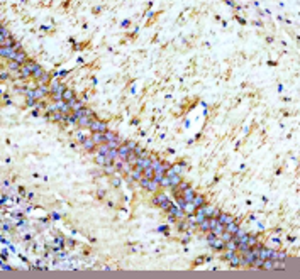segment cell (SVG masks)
Wrapping results in <instances>:
<instances>
[{
	"mask_svg": "<svg viewBox=\"0 0 300 279\" xmlns=\"http://www.w3.org/2000/svg\"><path fill=\"white\" fill-rule=\"evenodd\" d=\"M202 208H204V213H205L207 218H210V216H212V211H214V206H205V205H204Z\"/></svg>",
	"mask_w": 300,
	"mask_h": 279,
	"instance_id": "cell-36",
	"label": "cell"
},
{
	"mask_svg": "<svg viewBox=\"0 0 300 279\" xmlns=\"http://www.w3.org/2000/svg\"><path fill=\"white\" fill-rule=\"evenodd\" d=\"M24 68H26L27 71H29V73L32 74V73H34V71H36L37 68H39V64H37V63H34V61H27V63L24 64Z\"/></svg>",
	"mask_w": 300,
	"mask_h": 279,
	"instance_id": "cell-17",
	"label": "cell"
},
{
	"mask_svg": "<svg viewBox=\"0 0 300 279\" xmlns=\"http://www.w3.org/2000/svg\"><path fill=\"white\" fill-rule=\"evenodd\" d=\"M224 230H226V227L222 225V223H219V225H217V227H216V228H214L212 232H214V233H216L217 237H219V235H221V233H222Z\"/></svg>",
	"mask_w": 300,
	"mask_h": 279,
	"instance_id": "cell-35",
	"label": "cell"
},
{
	"mask_svg": "<svg viewBox=\"0 0 300 279\" xmlns=\"http://www.w3.org/2000/svg\"><path fill=\"white\" fill-rule=\"evenodd\" d=\"M247 245H249V247L258 245V239L254 237V235H247Z\"/></svg>",
	"mask_w": 300,
	"mask_h": 279,
	"instance_id": "cell-30",
	"label": "cell"
},
{
	"mask_svg": "<svg viewBox=\"0 0 300 279\" xmlns=\"http://www.w3.org/2000/svg\"><path fill=\"white\" fill-rule=\"evenodd\" d=\"M139 184H141L144 190H147V191H156V188H158V183H156V181L147 179V178H144V176L139 179Z\"/></svg>",
	"mask_w": 300,
	"mask_h": 279,
	"instance_id": "cell-1",
	"label": "cell"
},
{
	"mask_svg": "<svg viewBox=\"0 0 300 279\" xmlns=\"http://www.w3.org/2000/svg\"><path fill=\"white\" fill-rule=\"evenodd\" d=\"M39 81H41L42 85H47V83H49V74L46 73V74H44V76H42L41 80H39Z\"/></svg>",
	"mask_w": 300,
	"mask_h": 279,
	"instance_id": "cell-42",
	"label": "cell"
},
{
	"mask_svg": "<svg viewBox=\"0 0 300 279\" xmlns=\"http://www.w3.org/2000/svg\"><path fill=\"white\" fill-rule=\"evenodd\" d=\"M192 205H193L195 208L204 206V205H205V196H204V195H197V193H195V198H193V201H192Z\"/></svg>",
	"mask_w": 300,
	"mask_h": 279,
	"instance_id": "cell-8",
	"label": "cell"
},
{
	"mask_svg": "<svg viewBox=\"0 0 300 279\" xmlns=\"http://www.w3.org/2000/svg\"><path fill=\"white\" fill-rule=\"evenodd\" d=\"M187 225H188V223H180L178 228H180V230H185V228H187Z\"/></svg>",
	"mask_w": 300,
	"mask_h": 279,
	"instance_id": "cell-46",
	"label": "cell"
},
{
	"mask_svg": "<svg viewBox=\"0 0 300 279\" xmlns=\"http://www.w3.org/2000/svg\"><path fill=\"white\" fill-rule=\"evenodd\" d=\"M285 259H287V254H285L283 250H280V252H276V250H275L273 261H285Z\"/></svg>",
	"mask_w": 300,
	"mask_h": 279,
	"instance_id": "cell-25",
	"label": "cell"
},
{
	"mask_svg": "<svg viewBox=\"0 0 300 279\" xmlns=\"http://www.w3.org/2000/svg\"><path fill=\"white\" fill-rule=\"evenodd\" d=\"M142 176L147 178V179H153L154 178V169L153 168H146L144 171H142Z\"/></svg>",
	"mask_w": 300,
	"mask_h": 279,
	"instance_id": "cell-22",
	"label": "cell"
},
{
	"mask_svg": "<svg viewBox=\"0 0 300 279\" xmlns=\"http://www.w3.org/2000/svg\"><path fill=\"white\" fill-rule=\"evenodd\" d=\"M9 37H12L10 36V32L7 31V27H0V39H9Z\"/></svg>",
	"mask_w": 300,
	"mask_h": 279,
	"instance_id": "cell-26",
	"label": "cell"
},
{
	"mask_svg": "<svg viewBox=\"0 0 300 279\" xmlns=\"http://www.w3.org/2000/svg\"><path fill=\"white\" fill-rule=\"evenodd\" d=\"M104 168H105L104 171H105L107 174H112V173H114V166H104Z\"/></svg>",
	"mask_w": 300,
	"mask_h": 279,
	"instance_id": "cell-44",
	"label": "cell"
},
{
	"mask_svg": "<svg viewBox=\"0 0 300 279\" xmlns=\"http://www.w3.org/2000/svg\"><path fill=\"white\" fill-rule=\"evenodd\" d=\"M216 239H217V235H216V233H214V232H212V230H210V233H209V235H207V242L210 244V242H214V240H216Z\"/></svg>",
	"mask_w": 300,
	"mask_h": 279,
	"instance_id": "cell-39",
	"label": "cell"
},
{
	"mask_svg": "<svg viewBox=\"0 0 300 279\" xmlns=\"http://www.w3.org/2000/svg\"><path fill=\"white\" fill-rule=\"evenodd\" d=\"M92 141H93L95 144H105L107 142V139H105V134H102V132H93V135H92Z\"/></svg>",
	"mask_w": 300,
	"mask_h": 279,
	"instance_id": "cell-6",
	"label": "cell"
},
{
	"mask_svg": "<svg viewBox=\"0 0 300 279\" xmlns=\"http://www.w3.org/2000/svg\"><path fill=\"white\" fill-rule=\"evenodd\" d=\"M9 69H10V71H16V73H17V76H21V64H19V63H16V61H10V63H9Z\"/></svg>",
	"mask_w": 300,
	"mask_h": 279,
	"instance_id": "cell-18",
	"label": "cell"
},
{
	"mask_svg": "<svg viewBox=\"0 0 300 279\" xmlns=\"http://www.w3.org/2000/svg\"><path fill=\"white\" fill-rule=\"evenodd\" d=\"M90 129H92V132H102V134H105V132L109 130V127H107V124H105V122L97 120V119H95V120L92 122V125H90Z\"/></svg>",
	"mask_w": 300,
	"mask_h": 279,
	"instance_id": "cell-2",
	"label": "cell"
},
{
	"mask_svg": "<svg viewBox=\"0 0 300 279\" xmlns=\"http://www.w3.org/2000/svg\"><path fill=\"white\" fill-rule=\"evenodd\" d=\"M219 239H221L222 242H227V240H231V239H232V233H229V232L224 230V232L221 233V235H219Z\"/></svg>",
	"mask_w": 300,
	"mask_h": 279,
	"instance_id": "cell-28",
	"label": "cell"
},
{
	"mask_svg": "<svg viewBox=\"0 0 300 279\" xmlns=\"http://www.w3.org/2000/svg\"><path fill=\"white\" fill-rule=\"evenodd\" d=\"M131 178L134 179V181H139V179L142 178V169H139V168H136L134 171L131 173Z\"/></svg>",
	"mask_w": 300,
	"mask_h": 279,
	"instance_id": "cell-20",
	"label": "cell"
},
{
	"mask_svg": "<svg viewBox=\"0 0 300 279\" xmlns=\"http://www.w3.org/2000/svg\"><path fill=\"white\" fill-rule=\"evenodd\" d=\"M181 198H183L187 203H192L193 198H195V191L192 190V188H187L185 191H181Z\"/></svg>",
	"mask_w": 300,
	"mask_h": 279,
	"instance_id": "cell-4",
	"label": "cell"
},
{
	"mask_svg": "<svg viewBox=\"0 0 300 279\" xmlns=\"http://www.w3.org/2000/svg\"><path fill=\"white\" fill-rule=\"evenodd\" d=\"M188 240H190V233H185L183 237H181V242H183V244H187Z\"/></svg>",
	"mask_w": 300,
	"mask_h": 279,
	"instance_id": "cell-45",
	"label": "cell"
},
{
	"mask_svg": "<svg viewBox=\"0 0 300 279\" xmlns=\"http://www.w3.org/2000/svg\"><path fill=\"white\" fill-rule=\"evenodd\" d=\"M16 53H17V51L14 48H2V49H0V54H2L4 58H10L12 59Z\"/></svg>",
	"mask_w": 300,
	"mask_h": 279,
	"instance_id": "cell-10",
	"label": "cell"
},
{
	"mask_svg": "<svg viewBox=\"0 0 300 279\" xmlns=\"http://www.w3.org/2000/svg\"><path fill=\"white\" fill-rule=\"evenodd\" d=\"M166 198H168V196H166V195H158V196H154V198H153V203H154V205H161V203H163V201L164 200H166Z\"/></svg>",
	"mask_w": 300,
	"mask_h": 279,
	"instance_id": "cell-24",
	"label": "cell"
},
{
	"mask_svg": "<svg viewBox=\"0 0 300 279\" xmlns=\"http://www.w3.org/2000/svg\"><path fill=\"white\" fill-rule=\"evenodd\" d=\"M159 184H161V186H171V183H170V178H168V176H164V178L161 179V183H159Z\"/></svg>",
	"mask_w": 300,
	"mask_h": 279,
	"instance_id": "cell-41",
	"label": "cell"
},
{
	"mask_svg": "<svg viewBox=\"0 0 300 279\" xmlns=\"http://www.w3.org/2000/svg\"><path fill=\"white\" fill-rule=\"evenodd\" d=\"M199 227L202 228L204 232H209L210 230V225H209V218H205V220L202 222V223H199Z\"/></svg>",
	"mask_w": 300,
	"mask_h": 279,
	"instance_id": "cell-31",
	"label": "cell"
},
{
	"mask_svg": "<svg viewBox=\"0 0 300 279\" xmlns=\"http://www.w3.org/2000/svg\"><path fill=\"white\" fill-rule=\"evenodd\" d=\"M168 178H170V183H171V188H175V186H178V184H180V181H181L178 174H173V176H168Z\"/></svg>",
	"mask_w": 300,
	"mask_h": 279,
	"instance_id": "cell-21",
	"label": "cell"
},
{
	"mask_svg": "<svg viewBox=\"0 0 300 279\" xmlns=\"http://www.w3.org/2000/svg\"><path fill=\"white\" fill-rule=\"evenodd\" d=\"M187 188H190V184H188V183H185V181H180V184H178V190H180V191H185Z\"/></svg>",
	"mask_w": 300,
	"mask_h": 279,
	"instance_id": "cell-38",
	"label": "cell"
},
{
	"mask_svg": "<svg viewBox=\"0 0 300 279\" xmlns=\"http://www.w3.org/2000/svg\"><path fill=\"white\" fill-rule=\"evenodd\" d=\"M12 61H16V63H19V64H26L27 63V54L24 53V51H19V53L14 54Z\"/></svg>",
	"mask_w": 300,
	"mask_h": 279,
	"instance_id": "cell-5",
	"label": "cell"
},
{
	"mask_svg": "<svg viewBox=\"0 0 300 279\" xmlns=\"http://www.w3.org/2000/svg\"><path fill=\"white\" fill-rule=\"evenodd\" d=\"M236 19H237V21H239V22H241V24H246V21H244L242 17H236Z\"/></svg>",
	"mask_w": 300,
	"mask_h": 279,
	"instance_id": "cell-49",
	"label": "cell"
},
{
	"mask_svg": "<svg viewBox=\"0 0 300 279\" xmlns=\"http://www.w3.org/2000/svg\"><path fill=\"white\" fill-rule=\"evenodd\" d=\"M83 147L87 149V151H93L95 147V142L92 141V139H85V142H83Z\"/></svg>",
	"mask_w": 300,
	"mask_h": 279,
	"instance_id": "cell-23",
	"label": "cell"
},
{
	"mask_svg": "<svg viewBox=\"0 0 300 279\" xmlns=\"http://www.w3.org/2000/svg\"><path fill=\"white\" fill-rule=\"evenodd\" d=\"M93 120H95V119H92V117H87V115H85V117H81V119H78V124H80L81 127H90Z\"/></svg>",
	"mask_w": 300,
	"mask_h": 279,
	"instance_id": "cell-15",
	"label": "cell"
},
{
	"mask_svg": "<svg viewBox=\"0 0 300 279\" xmlns=\"http://www.w3.org/2000/svg\"><path fill=\"white\" fill-rule=\"evenodd\" d=\"M126 163H129V164H134V166H136V163H137V154L134 152V151H129V154H127V159H126Z\"/></svg>",
	"mask_w": 300,
	"mask_h": 279,
	"instance_id": "cell-19",
	"label": "cell"
},
{
	"mask_svg": "<svg viewBox=\"0 0 300 279\" xmlns=\"http://www.w3.org/2000/svg\"><path fill=\"white\" fill-rule=\"evenodd\" d=\"M224 249H227V250H232V252H237V240L232 237L231 240H227V242H226V247H224Z\"/></svg>",
	"mask_w": 300,
	"mask_h": 279,
	"instance_id": "cell-12",
	"label": "cell"
},
{
	"mask_svg": "<svg viewBox=\"0 0 300 279\" xmlns=\"http://www.w3.org/2000/svg\"><path fill=\"white\" fill-rule=\"evenodd\" d=\"M129 151H131V149L127 147V146H124V144H122L121 147L117 149V158L124 159V163H126V159H127V154H129Z\"/></svg>",
	"mask_w": 300,
	"mask_h": 279,
	"instance_id": "cell-9",
	"label": "cell"
},
{
	"mask_svg": "<svg viewBox=\"0 0 300 279\" xmlns=\"http://www.w3.org/2000/svg\"><path fill=\"white\" fill-rule=\"evenodd\" d=\"M217 220H219V223H222V225H227V223L234 222V220H232V216H231V215H227V213H221Z\"/></svg>",
	"mask_w": 300,
	"mask_h": 279,
	"instance_id": "cell-13",
	"label": "cell"
},
{
	"mask_svg": "<svg viewBox=\"0 0 300 279\" xmlns=\"http://www.w3.org/2000/svg\"><path fill=\"white\" fill-rule=\"evenodd\" d=\"M226 227V232H229V233H236L237 232V228H239V225H237V222H231V223H227V225H224Z\"/></svg>",
	"mask_w": 300,
	"mask_h": 279,
	"instance_id": "cell-16",
	"label": "cell"
},
{
	"mask_svg": "<svg viewBox=\"0 0 300 279\" xmlns=\"http://www.w3.org/2000/svg\"><path fill=\"white\" fill-rule=\"evenodd\" d=\"M73 98H75V93H73V90H70V88H66V90L63 91V95H61V100L66 102V103H68V102H71Z\"/></svg>",
	"mask_w": 300,
	"mask_h": 279,
	"instance_id": "cell-11",
	"label": "cell"
},
{
	"mask_svg": "<svg viewBox=\"0 0 300 279\" xmlns=\"http://www.w3.org/2000/svg\"><path fill=\"white\" fill-rule=\"evenodd\" d=\"M287 267V264L283 262V261H273V269H278V271H281V269Z\"/></svg>",
	"mask_w": 300,
	"mask_h": 279,
	"instance_id": "cell-29",
	"label": "cell"
},
{
	"mask_svg": "<svg viewBox=\"0 0 300 279\" xmlns=\"http://www.w3.org/2000/svg\"><path fill=\"white\" fill-rule=\"evenodd\" d=\"M44 74H46V73H44V71H42V68H41V66H39V68H37L36 71L32 73V76H34V78H37V80H41L42 76H44Z\"/></svg>",
	"mask_w": 300,
	"mask_h": 279,
	"instance_id": "cell-33",
	"label": "cell"
},
{
	"mask_svg": "<svg viewBox=\"0 0 300 279\" xmlns=\"http://www.w3.org/2000/svg\"><path fill=\"white\" fill-rule=\"evenodd\" d=\"M210 247L212 250H216V252H219V250H224V247H226V242H222L221 239L217 237L214 242H210Z\"/></svg>",
	"mask_w": 300,
	"mask_h": 279,
	"instance_id": "cell-7",
	"label": "cell"
},
{
	"mask_svg": "<svg viewBox=\"0 0 300 279\" xmlns=\"http://www.w3.org/2000/svg\"><path fill=\"white\" fill-rule=\"evenodd\" d=\"M224 259L231 262V266H232V267H236V266H239V255H237L236 252H232V250H227V252H226V255H224Z\"/></svg>",
	"mask_w": 300,
	"mask_h": 279,
	"instance_id": "cell-3",
	"label": "cell"
},
{
	"mask_svg": "<svg viewBox=\"0 0 300 279\" xmlns=\"http://www.w3.org/2000/svg\"><path fill=\"white\" fill-rule=\"evenodd\" d=\"M159 208H163V210H164V211H170V208H171V201H170V200H168V198H166V200H164V201H163V203H161V205H159Z\"/></svg>",
	"mask_w": 300,
	"mask_h": 279,
	"instance_id": "cell-34",
	"label": "cell"
},
{
	"mask_svg": "<svg viewBox=\"0 0 300 279\" xmlns=\"http://www.w3.org/2000/svg\"><path fill=\"white\" fill-rule=\"evenodd\" d=\"M126 146H127L129 149H131V151H134V149L137 147V144L134 142V141H127V142H126Z\"/></svg>",
	"mask_w": 300,
	"mask_h": 279,
	"instance_id": "cell-40",
	"label": "cell"
},
{
	"mask_svg": "<svg viewBox=\"0 0 300 279\" xmlns=\"http://www.w3.org/2000/svg\"><path fill=\"white\" fill-rule=\"evenodd\" d=\"M95 161H97V164H100V166H105V154H97Z\"/></svg>",
	"mask_w": 300,
	"mask_h": 279,
	"instance_id": "cell-32",
	"label": "cell"
},
{
	"mask_svg": "<svg viewBox=\"0 0 300 279\" xmlns=\"http://www.w3.org/2000/svg\"><path fill=\"white\" fill-rule=\"evenodd\" d=\"M26 103H27L29 107H34V105H36V98H29V96H27V102H26Z\"/></svg>",
	"mask_w": 300,
	"mask_h": 279,
	"instance_id": "cell-43",
	"label": "cell"
},
{
	"mask_svg": "<svg viewBox=\"0 0 300 279\" xmlns=\"http://www.w3.org/2000/svg\"><path fill=\"white\" fill-rule=\"evenodd\" d=\"M0 44H2V48H14L17 42L14 41V37H9V39H0Z\"/></svg>",
	"mask_w": 300,
	"mask_h": 279,
	"instance_id": "cell-14",
	"label": "cell"
},
{
	"mask_svg": "<svg viewBox=\"0 0 300 279\" xmlns=\"http://www.w3.org/2000/svg\"><path fill=\"white\" fill-rule=\"evenodd\" d=\"M0 78H2V80H7V78H9V73H0Z\"/></svg>",
	"mask_w": 300,
	"mask_h": 279,
	"instance_id": "cell-47",
	"label": "cell"
},
{
	"mask_svg": "<svg viewBox=\"0 0 300 279\" xmlns=\"http://www.w3.org/2000/svg\"><path fill=\"white\" fill-rule=\"evenodd\" d=\"M104 195H105V191H104V190H100V191H99V195H97V196H99V198H104Z\"/></svg>",
	"mask_w": 300,
	"mask_h": 279,
	"instance_id": "cell-48",
	"label": "cell"
},
{
	"mask_svg": "<svg viewBox=\"0 0 300 279\" xmlns=\"http://www.w3.org/2000/svg\"><path fill=\"white\" fill-rule=\"evenodd\" d=\"M261 269L271 271V269H273V261H271V259H266V261H263V266H261Z\"/></svg>",
	"mask_w": 300,
	"mask_h": 279,
	"instance_id": "cell-27",
	"label": "cell"
},
{
	"mask_svg": "<svg viewBox=\"0 0 300 279\" xmlns=\"http://www.w3.org/2000/svg\"><path fill=\"white\" fill-rule=\"evenodd\" d=\"M209 225H210V230H214V228L219 225V220H217V218H209Z\"/></svg>",
	"mask_w": 300,
	"mask_h": 279,
	"instance_id": "cell-37",
	"label": "cell"
}]
</instances>
